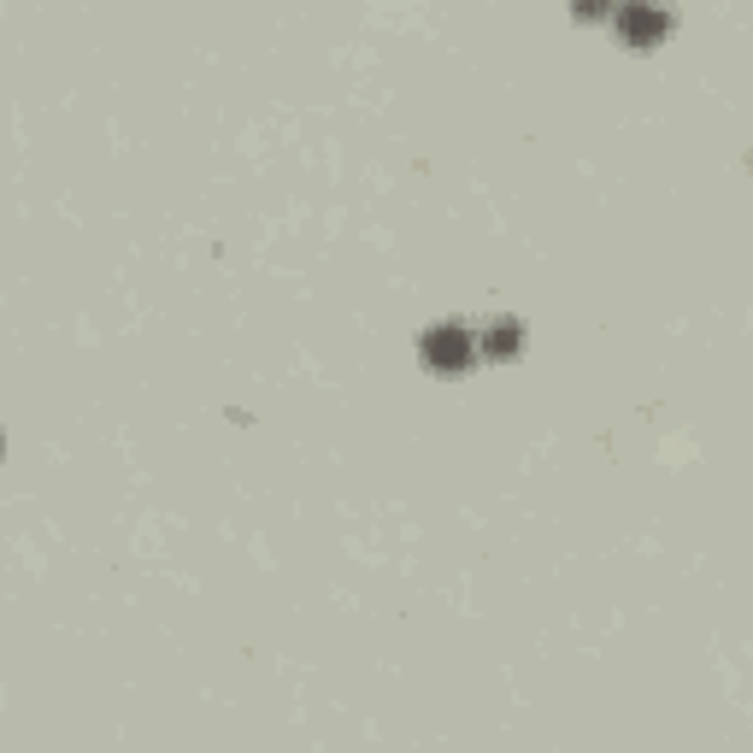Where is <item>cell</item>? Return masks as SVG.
I'll return each mask as SVG.
<instances>
[{"instance_id":"1","label":"cell","mask_w":753,"mask_h":753,"mask_svg":"<svg viewBox=\"0 0 753 753\" xmlns=\"http://www.w3.org/2000/svg\"><path fill=\"white\" fill-rule=\"evenodd\" d=\"M424 359H430L436 371H460V366H471V329H460V324H436L430 336H424Z\"/></svg>"},{"instance_id":"3","label":"cell","mask_w":753,"mask_h":753,"mask_svg":"<svg viewBox=\"0 0 753 753\" xmlns=\"http://www.w3.org/2000/svg\"><path fill=\"white\" fill-rule=\"evenodd\" d=\"M518 341H524V329H518L512 318H500V324H489V336H483V348H489L495 359H507V354H518Z\"/></svg>"},{"instance_id":"2","label":"cell","mask_w":753,"mask_h":753,"mask_svg":"<svg viewBox=\"0 0 753 753\" xmlns=\"http://www.w3.org/2000/svg\"><path fill=\"white\" fill-rule=\"evenodd\" d=\"M618 36L630 47H653L659 36H665V12L648 7V0H630V7L618 12Z\"/></svg>"}]
</instances>
